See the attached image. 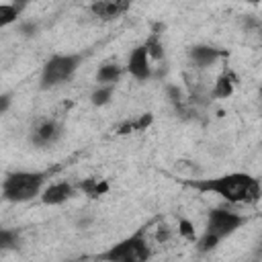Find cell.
Returning a JSON list of instances; mask_svg holds the SVG:
<instances>
[{"mask_svg": "<svg viewBox=\"0 0 262 262\" xmlns=\"http://www.w3.org/2000/svg\"><path fill=\"white\" fill-rule=\"evenodd\" d=\"M100 258L108 260V262H143V260H147L149 248H147V242L143 237V231H137L135 235L119 242L108 252L100 254Z\"/></svg>", "mask_w": 262, "mask_h": 262, "instance_id": "3957f363", "label": "cell"}, {"mask_svg": "<svg viewBox=\"0 0 262 262\" xmlns=\"http://www.w3.org/2000/svg\"><path fill=\"white\" fill-rule=\"evenodd\" d=\"M168 235H170V233L166 231V227H162V231L158 233V242H164V239H168Z\"/></svg>", "mask_w": 262, "mask_h": 262, "instance_id": "44dd1931", "label": "cell"}, {"mask_svg": "<svg viewBox=\"0 0 262 262\" xmlns=\"http://www.w3.org/2000/svg\"><path fill=\"white\" fill-rule=\"evenodd\" d=\"M260 92H262V90H260Z\"/></svg>", "mask_w": 262, "mask_h": 262, "instance_id": "cb8c5ba5", "label": "cell"}, {"mask_svg": "<svg viewBox=\"0 0 262 262\" xmlns=\"http://www.w3.org/2000/svg\"><path fill=\"white\" fill-rule=\"evenodd\" d=\"M231 92H233V78H231V74L225 72V74H221L217 78V84H215L213 94L219 96V98H227V96H231Z\"/></svg>", "mask_w": 262, "mask_h": 262, "instance_id": "4fadbf2b", "label": "cell"}, {"mask_svg": "<svg viewBox=\"0 0 262 262\" xmlns=\"http://www.w3.org/2000/svg\"><path fill=\"white\" fill-rule=\"evenodd\" d=\"M57 137H59V127H57L55 121H43V123H39L37 129H35V141L41 143V145L51 143V141H55Z\"/></svg>", "mask_w": 262, "mask_h": 262, "instance_id": "30bf717a", "label": "cell"}, {"mask_svg": "<svg viewBox=\"0 0 262 262\" xmlns=\"http://www.w3.org/2000/svg\"><path fill=\"white\" fill-rule=\"evenodd\" d=\"M111 96H113V84H106V86H98V88L92 92L90 100H92L94 106H102V104L108 102Z\"/></svg>", "mask_w": 262, "mask_h": 262, "instance_id": "9a60e30c", "label": "cell"}, {"mask_svg": "<svg viewBox=\"0 0 262 262\" xmlns=\"http://www.w3.org/2000/svg\"><path fill=\"white\" fill-rule=\"evenodd\" d=\"M180 233H182L184 237L192 239V237H194V229H192V223H190V221H186V219H180Z\"/></svg>", "mask_w": 262, "mask_h": 262, "instance_id": "d6986e66", "label": "cell"}, {"mask_svg": "<svg viewBox=\"0 0 262 262\" xmlns=\"http://www.w3.org/2000/svg\"><path fill=\"white\" fill-rule=\"evenodd\" d=\"M45 176H47L45 172H14V174H8L4 184H2L4 199L10 201V203H23V201H29V199L37 196Z\"/></svg>", "mask_w": 262, "mask_h": 262, "instance_id": "7a4b0ae2", "label": "cell"}, {"mask_svg": "<svg viewBox=\"0 0 262 262\" xmlns=\"http://www.w3.org/2000/svg\"><path fill=\"white\" fill-rule=\"evenodd\" d=\"M23 8H18L16 4H2L0 6V27H8L10 23L16 20V16L20 14Z\"/></svg>", "mask_w": 262, "mask_h": 262, "instance_id": "5bb4252c", "label": "cell"}, {"mask_svg": "<svg viewBox=\"0 0 262 262\" xmlns=\"http://www.w3.org/2000/svg\"><path fill=\"white\" fill-rule=\"evenodd\" d=\"M16 231H10V229H2L0 231V248L8 250V248H14L16 246Z\"/></svg>", "mask_w": 262, "mask_h": 262, "instance_id": "ac0fdd59", "label": "cell"}, {"mask_svg": "<svg viewBox=\"0 0 262 262\" xmlns=\"http://www.w3.org/2000/svg\"><path fill=\"white\" fill-rule=\"evenodd\" d=\"M127 70L139 82L149 78V53H147V49L143 45H139V47H135L131 51L129 61H127Z\"/></svg>", "mask_w": 262, "mask_h": 262, "instance_id": "52a82bcc", "label": "cell"}, {"mask_svg": "<svg viewBox=\"0 0 262 262\" xmlns=\"http://www.w3.org/2000/svg\"><path fill=\"white\" fill-rule=\"evenodd\" d=\"M219 242H221V237H217L215 233L207 231V233H205V235L199 239V244H196V246H199V252H211V250H213V248H215Z\"/></svg>", "mask_w": 262, "mask_h": 262, "instance_id": "e0dca14e", "label": "cell"}, {"mask_svg": "<svg viewBox=\"0 0 262 262\" xmlns=\"http://www.w3.org/2000/svg\"><path fill=\"white\" fill-rule=\"evenodd\" d=\"M143 47L147 49L149 57H154V59H162V57H164V45L160 43L158 35H151V37L145 41V45H143Z\"/></svg>", "mask_w": 262, "mask_h": 262, "instance_id": "2e32d148", "label": "cell"}, {"mask_svg": "<svg viewBox=\"0 0 262 262\" xmlns=\"http://www.w3.org/2000/svg\"><path fill=\"white\" fill-rule=\"evenodd\" d=\"M131 6V0H96L92 2L90 10L94 16L102 18V20H113L119 18L121 14H125Z\"/></svg>", "mask_w": 262, "mask_h": 262, "instance_id": "8992f818", "label": "cell"}, {"mask_svg": "<svg viewBox=\"0 0 262 262\" xmlns=\"http://www.w3.org/2000/svg\"><path fill=\"white\" fill-rule=\"evenodd\" d=\"M80 66V55H53L41 70V88H53L72 78Z\"/></svg>", "mask_w": 262, "mask_h": 262, "instance_id": "277c9868", "label": "cell"}, {"mask_svg": "<svg viewBox=\"0 0 262 262\" xmlns=\"http://www.w3.org/2000/svg\"><path fill=\"white\" fill-rule=\"evenodd\" d=\"M119 78H121V68L115 66V63L102 66V68L98 70V74H96V80H98L100 84H115Z\"/></svg>", "mask_w": 262, "mask_h": 262, "instance_id": "7c38bea8", "label": "cell"}, {"mask_svg": "<svg viewBox=\"0 0 262 262\" xmlns=\"http://www.w3.org/2000/svg\"><path fill=\"white\" fill-rule=\"evenodd\" d=\"M78 188H80L86 196L98 199V196H102L104 192H108V182H106V180H96V178H86V180H82V182L78 184Z\"/></svg>", "mask_w": 262, "mask_h": 262, "instance_id": "8fae6325", "label": "cell"}, {"mask_svg": "<svg viewBox=\"0 0 262 262\" xmlns=\"http://www.w3.org/2000/svg\"><path fill=\"white\" fill-rule=\"evenodd\" d=\"M219 55H221V51L215 49V47H209V45H196V47L190 49V57L194 59V63H196L199 68L211 66Z\"/></svg>", "mask_w": 262, "mask_h": 262, "instance_id": "9c48e42d", "label": "cell"}, {"mask_svg": "<svg viewBox=\"0 0 262 262\" xmlns=\"http://www.w3.org/2000/svg\"><path fill=\"white\" fill-rule=\"evenodd\" d=\"M190 186H194L201 192H215L229 203H256L262 196L260 182L254 176L244 174V172H233V174H225L219 178L190 182Z\"/></svg>", "mask_w": 262, "mask_h": 262, "instance_id": "6da1fadb", "label": "cell"}, {"mask_svg": "<svg viewBox=\"0 0 262 262\" xmlns=\"http://www.w3.org/2000/svg\"><path fill=\"white\" fill-rule=\"evenodd\" d=\"M246 2H250V4H258L260 0H246Z\"/></svg>", "mask_w": 262, "mask_h": 262, "instance_id": "603a6c76", "label": "cell"}, {"mask_svg": "<svg viewBox=\"0 0 262 262\" xmlns=\"http://www.w3.org/2000/svg\"><path fill=\"white\" fill-rule=\"evenodd\" d=\"M74 194V186L70 182H55L51 184L45 192H43V203L45 205H61L63 201H68Z\"/></svg>", "mask_w": 262, "mask_h": 262, "instance_id": "ba28073f", "label": "cell"}, {"mask_svg": "<svg viewBox=\"0 0 262 262\" xmlns=\"http://www.w3.org/2000/svg\"><path fill=\"white\" fill-rule=\"evenodd\" d=\"M244 225V217L225 209H213L209 213V223H207V231L215 233L217 237H227L231 235L235 229H239Z\"/></svg>", "mask_w": 262, "mask_h": 262, "instance_id": "5b68a950", "label": "cell"}, {"mask_svg": "<svg viewBox=\"0 0 262 262\" xmlns=\"http://www.w3.org/2000/svg\"><path fill=\"white\" fill-rule=\"evenodd\" d=\"M6 108H8V96H6V94H4V96H2V108H0V111H2V113H4V111H6Z\"/></svg>", "mask_w": 262, "mask_h": 262, "instance_id": "7402d4cb", "label": "cell"}, {"mask_svg": "<svg viewBox=\"0 0 262 262\" xmlns=\"http://www.w3.org/2000/svg\"><path fill=\"white\" fill-rule=\"evenodd\" d=\"M151 121H154V117H151L149 113H145V115H141V117L137 119V123H139V129L143 131L145 127H149V125H151Z\"/></svg>", "mask_w": 262, "mask_h": 262, "instance_id": "ffe728a7", "label": "cell"}]
</instances>
